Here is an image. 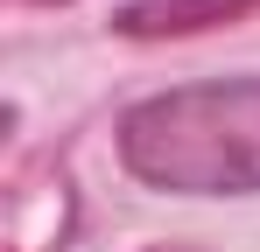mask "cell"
<instances>
[{"mask_svg": "<svg viewBox=\"0 0 260 252\" xmlns=\"http://www.w3.org/2000/svg\"><path fill=\"white\" fill-rule=\"evenodd\" d=\"M246 14H260V0H127L113 28L134 42H162V35H197V28H232Z\"/></svg>", "mask_w": 260, "mask_h": 252, "instance_id": "2", "label": "cell"}, {"mask_svg": "<svg viewBox=\"0 0 260 252\" xmlns=\"http://www.w3.org/2000/svg\"><path fill=\"white\" fill-rule=\"evenodd\" d=\"M120 168L169 196H260V77L176 84L127 105Z\"/></svg>", "mask_w": 260, "mask_h": 252, "instance_id": "1", "label": "cell"}]
</instances>
